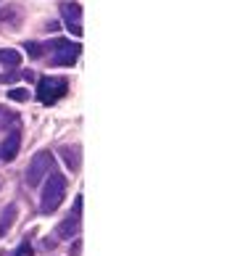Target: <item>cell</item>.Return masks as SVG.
Listing matches in <instances>:
<instances>
[{
	"instance_id": "8fae6325",
	"label": "cell",
	"mask_w": 232,
	"mask_h": 256,
	"mask_svg": "<svg viewBox=\"0 0 232 256\" xmlns=\"http://www.w3.org/2000/svg\"><path fill=\"white\" fill-rule=\"evenodd\" d=\"M18 64H22L18 50H11V48L0 50V66H6V69H18Z\"/></svg>"
},
{
	"instance_id": "9c48e42d",
	"label": "cell",
	"mask_w": 232,
	"mask_h": 256,
	"mask_svg": "<svg viewBox=\"0 0 232 256\" xmlns=\"http://www.w3.org/2000/svg\"><path fill=\"white\" fill-rule=\"evenodd\" d=\"M16 214H18L16 204H8L3 212H0V238L11 232V227H14V222H16Z\"/></svg>"
},
{
	"instance_id": "ba28073f",
	"label": "cell",
	"mask_w": 232,
	"mask_h": 256,
	"mask_svg": "<svg viewBox=\"0 0 232 256\" xmlns=\"http://www.w3.org/2000/svg\"><path fill=\"white\" fill-rule=\"evenodd\" d=\"M58 154L66 161L69 172H80V166H82V148L80 146H64V148H58Z\"/></svg>"
},
{
	"instance_id": "4fadbf2b",
	"label": "cell",
	"mask_w": 232,
	"mask_h": 256,
	"mask_svg": "<svg viewBox=\"0 0 232 256\" xmlns=\"http://www.w3.org/2000/svg\"><path fill=\"white\" fill-rule=\"evenodd\" d=\"M8 98H11V100H18V103H22V100H26V98H29V92H26L24 88H18V90H8Z\"/></svg>"
},
{
	"instance_id": "6da1fadb",
	"label": "cell",
	"mask_w": 232,
	"mask_h": 256,
	"mask_svg": "<svg viewBox=\"0 0 232 256\" xmlns=\"http://www.w3.org/2000/svg\"><path fill=\"white\" fill-rule=\"evenodd\" d=\"M66 188H69V182H66V177L61 172H53L48 174L45 185H42V193H40V204H42V212L45 214H53L58 206H61V201L66 198Z\"/></svg>"
},
{
	"instance_id": "3957f363",
	"label": "cell",
	"mask_w": 232,
	"mask_h": 256,
	"mask_svg": "<svg viewBox=\"0 0 232 256\" xmlns=\"http://www.w3.org/2000/svg\"><path fill=\"white\" fill-rule=\"evenodd\" d=\"M69 90V80H61V77H40L37 82V100L42 106H53L58 98L66 96Z\"/></svg>"
},
{
	"instance_id": "5b68a950",
	"label": "cell",
	"mask_w": 232,
	"mask_h": 256,
	"mask_svg": "<svg viewBox=\"0 0 232 256\" xmlns=\"http://www.w3.org/2000/svg\"><path fill=\"white\" fill-rule=\"evenodd\" d=\"M80 216H82V196H76L72 214L56 227V238H58V240H72V238H76V232H80Z\"/></svg>"
},
{
	"instance_id": "7a4b0ae2",
	"label": "cell",
	"mask_w": 232,
	"mask_h": 256,
	"mask_svg": "<svg viewBox=\"0 0 232 256\" xmlns=\"http://www.w3.org/2000/svg\"><path fill=\"white\" fill-rule=\"evenodd\" d=\"M48 48L53 50V56H50V66H74L76 58H80L82 45H80V42L66 40V37H58V40H50V42H48Z\"/></svg>"
},
{
	"instance_id": "8992f818",
	"label": "cell",
	"mask_w": 232,
	"mask_h": 256,
	"mask_svg": "<svg viewBox=\"0 0 232 256\" xmlns=\"http://www.w3.org/2000/svg\"><path fill=\"white\" fill-rule=\"evenodd\" d=\"M61 16L66 18V26H69V32L80 37L82 34V6L74 3V0H66V3H61Z\"/></svg>"
},
{
	"instance_id": "7c38bea8",
	"label": "cell",
	"mask_w": 232,
	"mask_h": 256,
	"mask_svg": "<svg viewBox=\"0 0 232 256\" xmlns=\"http://www.w3.org/2000/svg\"><path fill=\"white\" fill-rule=\"evenodd\" d=\"M24 48H26V53L32 56L34 61H40V58H42V53H45V45H40V42H34V40H29V42H24Z\"/></svg>"
},
{
	"instance_id": "52a82bcc",
	"label": "cell",
	"mask_w": 232,
	"mask_h": 256,
	"mask_svg": "<svg viewBox=\"0 0 232 256\" xmlns=\"http://www.w3.org/2000/svg\"><path fill=\"white\" fill-rule=\"evenodd\" d=\"M18 148H22V135H18V130H11L8 138L0 143V161H14Z\"/></svg>"
},
{
	"instance_id": "30bf717a",
	"label": "cell",
	"mask_w": 232,
	"mask_h": 256,
	"mask_svg": "<svg viewBox=\"0 0 232 256\" xmlns=\"http://www.w3.org/2000/svg\"><path fill=\"white\" fill-rule=\"evenodd\" d=\"M22 18H24V14L18 6H8V8H3V14H0V22H6L8 26H22Z\"/></svg>"
},
{
	"instance_id": "277c9868",
	"label": "cell",
	"mask_w": 232,
	"mask_h": 256,
	"mask_svg": "<svg viewBox=\"0 0 232 256\" xmlns=\"http://www.w3.org/2000/svg\"><path fill=\"white\" fill-rule=\"evenodd\" d=\"M50 169H53V154L50 150L34 154L32 161H29V166H26V185L29 188H40V182L50 174Z\"/></svg>"
},
{
	"instance_id": "9a60e30c",
	"label": "cell",
	"mask_w": 232,
	"mask_h": 256,
	"mask_svg": "<svg viewBox=\"0 0 232 256\" xmlns=\"http://www.w3.org/2000/svg\"><path fill=\"white\" fill-rule=\"evenodd\" d=\"M80 251H82V243L74 240V243H72V256H80Z\"/></svg>"
},
{
	"instance_id": "5bb4252c",
	"label": "cell",
	"mask_w": 232,
	"mask_h": 256,
	"mask_svg": "<svg viewBox=\"0 0 232 256\" xmlns=\"http://www.w3.org/2000/svg\"><path fill=\"white\" fill-rule=\"evenodd\" d=\"M16 256H32V246H29V243H22V248L16 251Z\"/></svg>"
}]
</instances>
